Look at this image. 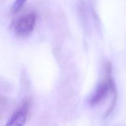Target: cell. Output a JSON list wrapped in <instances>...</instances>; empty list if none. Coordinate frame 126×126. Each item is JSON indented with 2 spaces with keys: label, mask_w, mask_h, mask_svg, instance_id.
I'll return each instance as SVG.
<instances>
[{
  "label": "cell",
  "mask_w": 126,
  "mask_h": 126,
  "mask_svg": "<svg viewBox=\"0 0 126 126\" xmlns=\"http://www.w3.org/2000/svg\"><path fill=\"white\" fill-rule=\"evenodd\" d=\"M112 65L108 62L105 66V77L100 82L95 91L89 100L91 106H96L105 100L110 92L116 94V89L112 76Z\"/></svg>",
  "instance_id": "obj_1"
},
{
  "label": "cell",
  "mask_w": 126,
  "mask_h": 126,
  "mask_svg": "<svg viewBox=\"0 0 126 126\" xmlns=\"http://www.w3.org/2000/svg\"><path fill=\"white\" fill-rule=\"evenodd\" d=\"M36 22V14L31 12L21 16L12 23L13 29L16 34L20 36H27L33 32Z\"/></svg>",
  "instance_id": "obj_2"
},
{
  "label": "cell",
  "mask_w": 126,
  "mask_h": 126,
  "mask_svg": "<svg viewBox=\"0 0 126 126\" xmlns=\"http://www.w3.org/2000/svg\"><path fill=\"white\" fill-rule=\"evenodd\" d=\"M29 103L25 101L22 105L12 114L6 126H23L27 120L29 113Z\"/></svg>",
  "instance_id": "obj_3"
},
{
  "label": "cell",
  "mask_w": 126,
  "mask_h": 126,
  "mask_svg": "<svg viewBox=\"0 0 126 126\" xmlns=\"http://www.w3.org/2000/svg\"><path fill=\"white\" fill-rule=\"evenodd\" d=\"M26 1L27 0H16L11 7V13L13 14L17 13L22 8Z\"/></svg>",
  "instance_id": "obj_4"
}]
</instances>
